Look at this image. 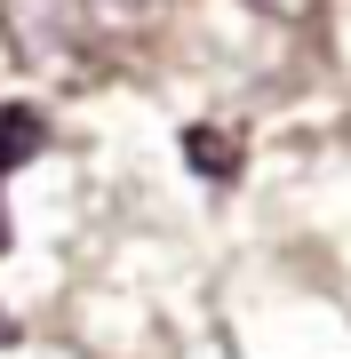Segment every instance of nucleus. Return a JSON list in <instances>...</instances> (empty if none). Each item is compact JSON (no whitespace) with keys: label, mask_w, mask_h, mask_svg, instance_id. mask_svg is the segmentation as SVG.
<instances>
[{"label":"nucleus","mask_w":351,"mask_h":359,"mask_svg":"<svg viewBox=\"0 0 351 359\" xmlns=\"http://www.w3.org/2000/svg\"><path fill=\"white\" fill-rule=\"evenodd\" d=\"M40 144H48V120H40L32 104H0V176H16Z\"/></svg>","instance_id":"f03ea898"},{"label":"nucleus","mask_w":351,"mask_h":359,"mask_svg":"<svg viewBox=\"0 0 351 359\" xmlns=\"http://www.w3.org/2000/svg\"><path fill=\"white\" fill-rule=\"evenodd\" d=\"M176 0H0V32H8L16 65L48 80H88L144 48L168 25Z\"/></svg>","instance_id":"f257e3e1"},{"label":"nucleus","mask_w":351,"mask_h":359,"mask_svg":"<svg viewBox=\"0 0 351 359\" xmlns=\"http://www.w3.org/2000/svg\"><path fill=\"white\" fill-rule=\"evenodd\" d=\"M16 344V320H8V311H0V351H8Z\"/></svg>","instance_id":"39448f33"},{"label":"nucleus","mask_w":351,"mask_h":359,"mask_svg":"<svg viewBox=\"0 0 351 359\" xmlns=\"http://www.w3.org/2000/svg\"><path fill=\"white\" fill-rule=\"evenodd\" d=\"M0 248H8V208H0Z\"/></svg>","instance_id":"423d86ee"},{"label":"nucleus","mask_w":351,"mask_h":359,"mask_svg":"<svg viewBox=\"0 0 351 359\" xmlns=\"http://www.w3.org/2000/svg\"><path fill=\"white\" fill-rule=\"evenodd\" d=\"M263 16H280V25H312L319 16V0H256Z\"/></svg>","instance_id":"20e7f679"},{"label":"nucleus","mask_w":351,"mask_h":359,"mask_svg":"<svg viewBox=\"0 0 351 359\" xmlns=\"http://www.w3.org/2000/svg\"><path fill=\"white\" fill-rule=\"evenodd\" d=\"M184 160H192L208 184H232L240 176V136H223V128L200 120V128H184Z\"/></svg>","instance_id":"7ed1b4c3"}]
</instances>
